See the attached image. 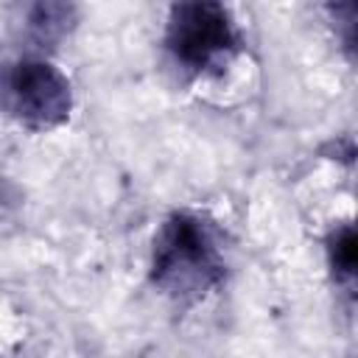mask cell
Wrapping results in <instances>:
<instances>
[{"mask_svg": "<svg viewBox=\"0 0 358 358\" xmlns=\"http://www.w3.org/2000/svg\"><path fill=\"white\" fill-rule=\"evenodd\" d=\"M235 45H238V31L227 6L210 0L171 6L165 48L182 67L193 73L218 67L224 59H229Z\"/></svg>", "mask_w": 358, "mask_h": 358, "instance_id": "3", "label": "cell"}, {"mask_svg": "<svg viewBox=\"0 0 358 358\" xmlns=\"http://www.w3.org/2000/svg\"><path fill=\"white\" fill-rule=\"evenodd\" d=\"M224 255L213 227L196 213L168 215L151 246V282L176 302L201 299L224 280Z\"/></svg>", "mask_w": 358, "mask_h": 358, "instance_id": "1", "label": "cell"}, {"mask_svg": "<svg viewBox=\"0 0 358 358\" xmlns=\"http://www.w3.org/2000/svg\"><path fill=\"white\" fill-rule=\"evenodd\" d=\"M327 260H330V268H333L336 280L352 282L355 266H358V241H355V227L352 224H341V227H336L330 232V238H327Z\"/></svg>", "mask_w": 358, "mask_h": 358, "instance_id": "4", "label": "cell"}, {"mask_svg": "<svg viewBox=\"0 0 358 358\" xmlns=\"http://www.w3.org/2000/svg\"><path fill=\"white\" fill-rule=\"evenodd\" d=\"M0 106L25 129L48 131L73 112L70 78L45 59H20L0 76Z\"/></svg>", "mask_w": 358, "mask_h": 358, "instance_id": "2", "label": "cell"}]
</instances>
